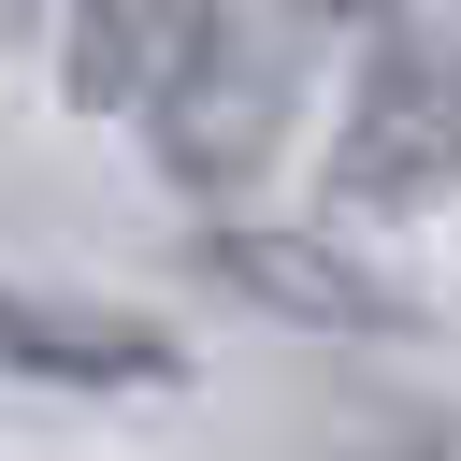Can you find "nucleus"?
<instances>
[{
	"instance_id": "f257e3e1",
	"label": "nucleus",
	"mask_w": 461,
	"mask_h": 461,
	"mask_svg": "<svg viewBox=\"0 0 461 461\" xmlns=\"http://www.w3.org/2000/svg\"><path fill=\"white\" fill-rule=\"evenodd\" d=\"M331 216H418L461 187V58L403 14L389 43H360L346 72V130H331Z\"/></svg>"
},
{
	"instance_id": "f03ea898",
	"label": "nucleus",
	"mask_w": 461,
	"mask_h": 461,
	"mask_svg": "<svg viewBox=\"0 0 461 461\" xmlns=\"http://www.w3.org/2000/svg\"><path fill=\"white\" fill-rule=\"evenodd\" d=\"M288 101H303V43L245 0L230 29H216V58L158 101V130H144V158L187 187V202H216V216H245V187L274 173V144H288Z\"/></svg>"
},
{
	"instance_id": "7ed1b4c3",
	"label": "nucleus",
	"mask_w": 461,
	"mask_h": 461,
	"mask_svg": "<svg viewBox=\"0 0 461 461\" xmlns=\"http://www.w3.org/2000/svg\"><path fill=\"white\" fill-rule=\"evenodd\" d=\"M202 274L230 288V303H259V317H288V331H418V288L403 274H375L331 216H216L202 230Z\"/></svg>"
},
{
	"instance_id": "20e7f679",
	"label": "nucleus",
	"mask_w": 461,
	"mask_h": 461,
	"mask_svg": "<svg viewBox=\"0 0 461 461\" xmlns=\"http://www.w3.org/2000/svg\"><path fill=\"white\" fill-rule=\"evenodd\" d=\"M245 0H58V86L72 115H115V130H158V101L216 58Z\"/></svg>"
},
{
	"instance_id": "39448f33",
	"label": "nucleus",
	"mask_w": 461,
	"mask_h": 461,
	"mask_svg": "<svg viewBox=\"0 0 461 461\" xmlns=\"http://www.w3.org/2000/svg\"><path fill=\"white\" fill-rule=\"evenodd\" d=\"M0 375L43 389H187V346L130 303H14L0 288Z\"/></svg>"
},
{
	"instance_id": "423d86ee",
	"label": "nucleus",
	"mask_w": 461,
	"mask_h": 461,
	"mask_svg": "<svg viewBox=\"0 0 461 461\" xmlns=\"http://www.w3.org/2000/svg\"><path fill=\"white\" fill-rule=\"evenodd\" d=\"M274 29H288V43H389L403 0H274Z\"/></svg>"
},
{
	"instance_id": "0eeeda50",
	"label": "nucleus",
	"mask_w": 461,
	"mask_h": 461,
	"mask_svg": "<svg viewBox=\"0 0 461 461\" xmlns=\"http://www.w3.org/2000/svg\"><path fill=\"white\" fill-rule=\"evenodd\" d=\"M29 29H58V0H0V43H29Z\"/></svg>"
}]
</instances>
